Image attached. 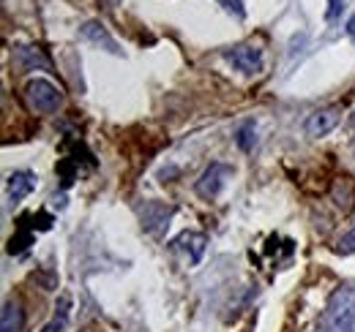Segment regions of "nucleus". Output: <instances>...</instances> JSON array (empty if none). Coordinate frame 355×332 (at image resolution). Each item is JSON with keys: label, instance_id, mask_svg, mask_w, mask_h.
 Instances as JSON below:
<instances>
[{"label": "nucleus", "instance_id": "14", "mask_svg": "<svg viewBox=\"0 0 355 332\" xmlns=\"http://www.w3.org/2000/svg\"><path fill=\"white\" fill-rule=\"evenodd\" d=\"M336 253H342V256H350V253H355V226L339 240V246H336Z\"/></svg>", "mask_w": 355, "mask_h": 332}, {"label": "nucleus", "instance_id": "3", "mask_svg": "<svg viewBox=\"0 0 355 332\" xmlns=\"http://www.w3.org/2000/svg\"><path fill=\"white\" fill-rule=\"evenodd\" d=\"M230 177H232V166L216 161V164H211L202 172V177L197 180L194 188H197V194H200L202 199H216L224 191V185H227Z\"/></svg>", "mask_w": 355, "mask_h": 332}, {"label": "nucleus", "instance_id": "6", "mask_svg": "<svg viewBox=\"0 0 355 332\" xmlns=\"http://www.w3.org/2000/svg\"><path fill=\"white\" fill-rule=\"evenodd\" d=\"M170 218H173V208H167L162 202H145V208H142V226L148 232L159 234L170 223Z\"/></svg>", "mask_w": 355, "mask_h": 332}, {"label": "nucleus", "instance_id": "13", "mask_svg": "<svg viewBox=\"0 0 355 332\" xmlns=\"http://www.w3.org/2000/svg\"><path fill=\"white\" fill-rule=\"evenodd\" d=\"M235 142H238V147H241L243 153L254 150V145H257V128H254V123L241 125V128H238V133H235Z\"/></svg>", "mask_w": 355, "mask_h": 332}, {"label": "nucleus", "instance_id": "2", "mask_svg": "<svg viewBox=\"0 0 355 332\" xmlns=\"http://www.w3.org/2000/svg\"><path fill=\"white\" fill-rule=\"evenodd\" d=\"M224 60L241 74H260L263 71V49L254 44H241L224 52Z\"/></svg>", "mask_w": 355, "mask_h": 332}, {"label": "nucleus", "instance_id": "17", "mask_svg": "<svg viewBox=\"0 0 355 332\" xmlns=\"http://www.w3.org/2000/svg\"><path fill=\"white\" fill-rule=\"evenodd\" d=\"M347 33H350V36L355 39V14L350 17V22H347Z\"/></svg>", "mask_w": 355, "mask_h": 332}, {"label": "nucleus", "instance_id": "12", "mask_svg": "<svg viewBox=\"0 0 355 332\" xmlns=\"http://www.w3.org/2000/svg\"><path fill=\"white\" fill-rule=\"evenodd\" d=\"M69 311H71V299H69V297H60L52 322H49L42 332H66V327H69Z\"/></svg>", "mask_w": 355, "mask_h": 332}, {"label": "nucleus", "instance_id": "10", "mask_svg": "<svg viewBox=\"0 0 355 332\" xmlns=\"http://www.w3.org/2000/svg\"><path fill=\"white\" fill-rule=\"evenodd\" d=\"M25 330V311L19 302H6L0 313V332H22Z\"/></svg>", "mask_w": 355, "mask_h": 332}, {"label": "nucleus", "instance_id": "4", "mask_svg": "<svg viewBox=\"0 0 355 332\" xmlns=\"http://www.w3.org/2000/svg\"><path fill=\"white\" fill-rule=\"evenodd\" d=\"M339 123H342V109L339 107H325V109L311 112L309 118H306V123H304V131L311 139H320V136L331 133Z\"/></svg>", "mask_w": 355, "mask_h": 332}, {"label": "nucleus", "instance_id": "1", "mask_svg": "<svg viewBox=\"0 0 355 332\" xmlns=\"http://www.w3.org/2000/svg\"><path fill=\"white\" fill-rule=\"evenodd\" d=\"M25 98H28L31 109L39 112V115H55L63 107V93L49 80H42V77L25 84Z\"/></svg>", "mask_w": 355, "mask_h": 332}, {"label": "nucleus", "instance_id": "15", "mask_svg": "<svg viewBox=\"0 0 355 332\" xmlns=\"http://www.w3.org/2000/svg\"><path fill=\"white\" fill-rule=\"evenodd\" d=\"M219 3H222L230 14H235L238 19H243V17H246V6H243V0H219Z\"/></svg>", "mask_w": 355, "mask_h": 332}, {"label": "nucleus", "instance_id": "8", "mask_svg": "<svg viewBox=\"0 0 355 332\" xmlns=\"http://www.w3.org/2000/svg\"><path fill=\"white\" fill-rule=\"evenodd\" d=\"M36 191V174L33 172H28V169H22V172H14L11 177H8V199L14 202V205H19L25 196H31Z\"/></svg>", "mask_w": 355, "mask_h": 332}, {"label": "nucleus", "instance_id": "7", "mask_svg": "<svg viewBox=\"0 0 355 332\" xmlns=\"http://www.w3.org/2000/svg\"><path fill=\"white\" fill-rule=\"evenodd\" d=\"M331 199L334 205L342 210V215L355 210V180L353 177H336L331 185Z\"/></svg>", "mask_w": 355, "mask_h": 332}, {"label": "nucleus", "instance_id": "16", "mask_svg": "<svg viewBox=\"0 0 355 332\" xmlns=\"http://www.w3.org/2000/svg\"><path fill=\"white\" fill-rule=\"evenodd\" d=\"M339 8H342V0H331V8H328V19H334V17L339 14Z\"/></svg>", "mask_w": 355, "mask_h": 332}, {"label": "nucleus", "instance_id": "11", "mask_svg": "<svg viewBox=\"0 0 355 332\" xmlns=\"http://www.w3.org/2000/svg\"><path fill=\"white\" fill-rule=\"evenodd\" d=\"M14 60H17L22 68H36V66L49 68L46 57H42V52H39V49H33V46H17V49H14Z\"/></svg>", "mask_w": 355, "mask_h": 332}, {"label": "nucleus", "instance_id": "5", "mask_svg": "<svg viewBox=\"0 0 355 332\" xmlns=\"http://www.w3.org/2000/svg\"><path fill=\"white\" fill-rule=\"evenodd\" d=\"M80 36H83L85 42L96 44V46H101V49H107V52H112V55H123V49L118 46V42L110 36V30H107L101 22H96V19H90V22H85V25L80 28Z\"/></svg>", "mask_w": 355, "mask_h": 332}, {"label": "nucleus", "instance_id": "9", "mask_svg": "<svg viewBox=\"0 0 355 332\" xmlns=\"http://www.w3.org/2000/svg\"><path fill=\"white\" fill-rule=\"evenodd\" d=\"M175 248H183L189 253V261L191 264H200L202 261V256H205V246H208V237L205 234H200V232H183L180 237H178L175 243H173Z\"/></svg>", "mask_w": 355, "mask_h": 332}]
</instances>
